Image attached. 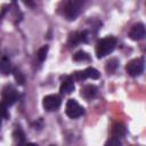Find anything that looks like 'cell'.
I'll use <instances>...</instances> for the list:
<instances>
[{"mask_svg": "<svg viewBox=\"0 0 146 146\" xmlns=\"http://www.w3.org/2000/svg\"><path fill=\"white\" fill-rule=\"evenodd\" d=\"M99 78V72L94 68V67H88L81 72H75L74 73V79L76 80H84V79H98Z\"/></svg>", "mask_w": 146, "mask_h": 146, "instance_id": "cell-8", "label": "cell"}, {"mask_svg": "<svg viewBox=\"0 0 146 146\" xmlns=\"http://www.w3.org/2000/svg\"><path fill=\"white\" fill-rule=\"evenodd\" d=\"M0 68H1V72H2L3 75H7L11 72V64H10L8 58L2 57V59L0 62Z\"/></svg>", "mask_w": 146, "mask_h": 146, "instance_id": "cell-13", "label": "cell"}, {"mask_svg": "<svg viewBox=\"0 0 146 146\" xmlns=\"http://www.w3.org/2000/svg\"><path fill=\"white\" fill-rule=\"evenodd\" d=\"M73 59H74V60H76V62L87 60V59H88V55H87V52H84V51L80 50V51L75 52V55L73 56Z\"/></svg>", "mask_w": 146, "mask_h": 146, "instance_id": "cell-17", "label": "cell"}, {"mask_svg": "<svg viewBox=\"0 0 146 146\" xmlns=\"http://www.w3.org/2000/svg\"><path fill=\"white\" fill-rule=\"evenodd\" d=\"M80 7L73 1V0H68L65 2V6H64V9H63V14L64 16L68 19V21H74L79 13H80Z\"/></svg>", "mask_w": 146, "mask_h": 146, "instance_id": "cell-4", "label": "cell"}, {"mask_svg": "<svg viewBox=\"0 0 146 146\" xmlns=\"http://www.w3.org/2000/svg\"><path fill=\"white\" fill-rule=\"evenodd\" d=\"M65 112L66 115L71 119H78L80 116L83 115L84 113V108L79 105V103L75 99H68L66 103V107H65Z\"/></svg>", "mask_w": 146, "mask_h": 146, "instance_id": "cell-2", "label": "cell"}, {"mask_svg": "<svg viewBox=\"0 0 146 146\" xmlns=\"http://www.w3.org/2000/svg\"><path fill=\"white\" fill-rule=\"evenodd\" d=\"M73 90H74V78L73 76H66L60 84L59 91H60V94L67 95V94H71Z\"/></svg>", "mask_w": 146, "mask_h": 146, "instance_id": "cell-10", "label": "cell"}, {"mask_svg": "<svg viewBox=\"0 0 146 146\" xmlns=\"http://www.w3.org/2000/svg\"><path fill=\"white\" fill-rule=\"evenodd\" d=\"M47 52H48V46H43L42 48H40L36 52V58L39 62H43L47 57Z\"/></svg>", "mask_w": 146, "mask_h": 146, "instance_id": "cell-15", "label": "cell"}, {"mask_svg": "<svg viewBox=\"0 0 146 146\" xmlns=\"http://www.w3.org/2000/svg\"><path fill=\"white\" fill-rule=\"evenodd\" d=\"M146 36V27L144 24L141 23H137L133 24L129 31V38L133 41H138L141 40Z\"/></svg>", "mask_w": 146, "mask_h": 146, "instance_id": "cell-6", "label": "cell"}, {"mask_svg": "<svg viewBox=\"0 0 146 146\" xmlns=\"http://www.w3.org/2000/svg\"><path fill=\"white\" fill-rule=\"evenodd\" d=\"M125 71L130 76H138L144 71V60L141 58H135L125 65Z\"/></svg>", "mask_w": 146, "mask_h": 146, "instance_id": "cell-3", "label": "cell"}, {"mask_svg": "<svg viewBox=\"0 0 146 146\" xmlns=\"http://www.w3.org/2000/svg\"><path fill=\"white\" fill-rule=\"evenodd\" d=\"M14 76H15V80L17 81V83H19V84H23L24 83V76H23V74L18 71V70H14Z\"/></svg>", "mask_w": 146, "mask_h": 146, "instance_id": "cell-18", "label": "cell"}, {"mask_svg": "<svg viewBox=\"0 0 146 146\" xmlns=\"http://www.w3.org/2000/svg\"><path fill=\"white\" fill-rule=\"evenodd\" d=\"M13 137H14V140L17 143V144H23L25 143V135L24 132L22 131L21 128H16L14 133H13Z\"/></svg>", "mask_w": 146, "mask_h": 146, "instance_id": "cell-14", "label": "cell"}, {"mask_svg": "<svg viewBox=\"0 0 146 146\" xmlns=\"http://www.w3.org/2000/svg\"><path fill=\"white\" fill-rule=\"evenodd\" d=\"M87 38H88V32L87 31H81V32H74L70 39H68V44L70 46H76L79 43H82V42H86L87 41Z\"/></svg>", "mask_w": 146, "mask_h": 146, "instance_id": "cell-9", "label": "cell"}, {"mask_svg": "<svg viewBox=\"0 0 146 146\" xmlns=\"http://www.w3.org/2000/svg\"><path fill=\"white\" fill-rule=\"evenodd\" d=\"M96 94H97V87L94 86V84H88V86H86V87L82 89V91H81V95H82L86 99H90V98L95 97Z\"/></svg>", "mask_w": 146, "mask_h": 146, "instance_id": "cell-12", "label": "cell"}, {"mask_svg": "<svg viewBox=\"0 0 146 146\" xmlns=\"http://www.w3.org/2000/svg\"><path fill=\"white\" fill-rule=\"evenodd\" d=\"M73 1H74V2H75V3L81 8V7H83V6H84L89 0H73Z\"/></svg>", "mask_w": 146, "mask_h": 146, "instance_id": "cell-20", "label": "cell"}, {"mask_svg": "<svg viewBox=\"0 0 146 146\" xmlns=\"http://www.w3.org/2000/svg\"><path fill=\"white\" fill-rule=\"evenodd\" d=\"M16 100H17V92H16V90L11 86L5 87L3 90H2V103L9 107L13 104H15Z\"/></svg>", "mask_w": 146, "mask_h": 146, "instance_id": "cell-7", "label": "cell"}, {"mask_svg": "<svg viewBox=\"0 0 146 146\" xmlns=\"http://www.w3.org/2000/svg\"><path fill=\"white\" fill-rule=\"evenodd\" d=\"M116 46V40L113 36H106L100 39L96 43V56L97 58H103L106 55L111 54Z\"/></svg>", "mask_w": 146, "mask_h": 146, "instance_id": "cell-1", "label": "cell"}, {"mask_svg": "<svg viewBox=\"0 0 146 146\" xmlns=\"http://www.w3.org/2000/svg\"><path fill=\"white\" fill-rule=\"evenodd\" d=\"M120 144H121L120 140L117 138H114V137H112V139L106 143V145H120Z\"/></svg>", "mask_w": 146, "mask_h": 146, "instance_id": "cell-19", "label": "cell"}, {"mask_svg": "<svg viewBox=\"0 0 146 146\" xmlns=\"http://www.w3.org/2000/svg\"><path fill=\"white\" fill-rule=\"evenodd\" d=\"M125 133H127V129H125V125L122 122L113 123V125H112V137L119 139V138L124 137Z\"/></svg>", "mask_w": 146, "mask_h": 146, "instance_id": "cell-11", "label": "cell"}, {"mask_svg": "<svg viewBox=\"0 0 146 146\" xmlns=\"http://www.w3.org/2000/svg\"><path fill=\"white\" fill-rule=\"evenodd\" d=\"M117 64H119V62H117L116 58H112V59H110V60L107 62V64H106V71L110 72V73L114 72V71L116 70V67H117Z\"/></svg>", "mask_w": 146, "mask_h": 146, "instance_id": "cell-16", "label": "cell"}, {"mask_svg": "<svg viewBox=\"0 0 146 146\" xmlns=\"http://www.w3.org/2000/svg\"><path fill=\"white\" fill-rule=\"evenodd\" d=\"M60 103H62V100L58 95H48L42 100V105H43L44 110L48 112L56 111L60 106Z\"/></svg>", "mask_w": 146, "mask_h": 146, "instance_id": "cell-5", "label": "cell"}]
</instances>
